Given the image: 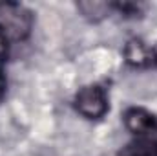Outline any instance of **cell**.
Returning a JSON list of instances; mask_svg holds the SVG:
<instances>
[{
  "mask_svg": "<svg viewBox=\"0 0 157 156\" xmlns=\"http://www.w3.org/2000/svg\"><path fill=\"white\" fill-rule=\"evenodd\" d=\"M152 61L157 64V42L154 44V48H152Z\"/></svg>",
  "mask_w": 157,
  "mask_h": 156,
  "instance_id": "cell-7",
  "label": "cell"
},
{
  "mask_svg": "<svg viewBox=\"0 0 157 156\" xmlns=\"http://www.w3.org/2000/svg\"><path fill=\"white\" fill-rule=\"evenodd\" d=\"M124 127L135 136V142L157 147V116L146 109L130 107L122 114Z\"/></svg>",
  "mask_w": 157,
  "mask_h": 156,
  "instance_id": "cell-3",
  "label": "cell"
},
{
  "mask_svg": "<svg viewBox=\"0 0 157 156\" xmlns=\"http://www.w3.org/2000/svg\"><path fill=\"white\" fill-rule=\"evenodd\" d=\"M4 61L0 59V96H2V92H4V84H6V77H4V64H2Z\"/></svg>",
  "mask_w": 157,
  "mask_h": 156,
  "instance_id": "cell-6",
  "label": "cell"
},
{
  "mask_svg": "<svg viewBox=\"0 0 157 156\" xmlns=\"http://www.w3.org/2000/svg\"><path fill=\"white\" fill-rule=\"evenodd\" d=\"M73 107L78 114L86 119H102L110 110L108 94L101 84H86L78 88L73 97Z\"/></svg>",
  "mask_w": 157,
  "mask_h": 156,
  "instance_id": "cell-2",
  "label": "cell"
},
{
  "mask_svg": "<svg viewBox=\"0 0 157 156\" xmlns=\"http://www.w3.org/2000/svg\"><path fill=\"white\" fill-rule=\"evenodd\" d=\"M77 9L90 22H101L106 17H110V13L113 11V4L101 0H80L77 2Z\"/></svg>",
  "mask_w": 157,
  "mask_h": 156,
  "instance_id": "cell-5",
  "label": "cell"
},
{
  "mask_svg": "<svg viewBox=\"0 0 157 156\" xmlns=\"http://www.w3.org/2000/svg\"><path fill=\"white\" fill-rule=\"evenodd\" d=\"M124 59L130 66H135V68H144L148 64H152V48H148L144 42L137 37L130 39L124 46Z\"/></svg>",
  "mask_w": 157,
  "mask_h": 156,
  "instance_id": "cell-4",
  "label": "cell"
},
{
  "mask_svg": "<svg viewBox=\"0 0 157 156\" xmlns=\"http://www.w3.org/2000/svg\"><path fill=\"white\" fill-rule=\"evenodd\" d=\"M35 24L33 13L18 2H0V37L6 44L24 42Z\"/></svg>",
  "mask_w": 157,
  "mask_h": 156,
  "instance_id": "cell-1",
  "label": "cell"
}]
</instances>
